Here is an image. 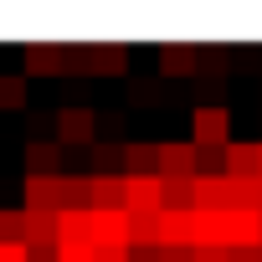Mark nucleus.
<instances>
[{
    "instance_id": "nucleus-16",
    "label": "nucleus",
    "mask_w": 262,
    "mask_h": 262,
    "mask_svg": "<svg viewBox=\"0 0 262 262\" xmlns=\"http://www.w3.org/2000/svg\"><path fill=\"white\" fill-rule=\"evenodd\" d=\"M0 242H21V211L0 206Z\"/></svg>"
},
{
    "instance_id": "nucleus-19",
    "label": "nucleus",
    "mask_w": 262,
    "mask_h": 262,
    "mask_svg": "<svg viewBox=\"0 0 262 262\" xmlns=\"http://www.w3.org/2000/svg\"><path fill=\"white\" fill-rule=\"evenodd\" d=\"M31 139H52V113H31Z\"/></svg>"
},
{
    "instance_id": "nucleus-2",
    "label": "nucleus",
    "mask_w": 262,
    "mask_h": 262,
    "mask_svg": "<svg viewBox=\"0 0 262 262\" xmlns=\"http://www.w3.org/2000/svg\"><path fill=\"white\" fill-rule=\"evenodd\" d=\"M231 139V113L221 108V103H201L195 113H190V139L185 144H195V149H221Z\"/></svg>"
},
{
    "instance_id": "nucleus-20",
    "label": "nucleus",
    "mask_w": 262,
    "mask_h": 262,
    "mask_svg": "<svg viewBox=\"0 0 262 262\" xmlns=\"http://www.w3.org/2000/svg\"><path fill=\"white\" fill-rule=\"evenodd\" d=\"M98 123H103V128H108V134H113V144H123V113H103Z\"/></svg>"
},
{
    "instance_id": "nucleus-25",
    "label": "nucleus",
    "mask_w": 262,
    "mask_h": 262,
    "mask_svg": "<svg viewBox=\"0 0 262 262\" xmlns=\"http://www.w3.org/2000/svg\"><path fill=\"white\" fill-rule=\"evenodd\" d=\"M160 88H165V82H139V88H134V98H139V103H155V98H160Z\"/></svg>"
},
{
    "instance_id": "nucleus-26",
    "label": "nucleus",
    "mask_w": 262,
    "mask_h": 262,
    "mask_svg": "<svg viewBox=\"0 0 262 262\" xmlns=\"http://www.w3.org/2000/svg\"><path fill=\"white\" fill-rule=\"evenodd\" d=\"M128 262H160L155 247H128Z\"/></svg>"
},
{
    "instance_id": "nucleus-14",
    "label": "nucleus",
    "mask_w": 262,
    "mask_h": 262,
    "mask_svg": "<svg viewBox=\"0 0 262 262\" xmlns=\"http://www.w3.org/2000/svg\"><path fill=\"white\" fill-rule=\"evenodd\" d=\"M123 175H155V144H144V139L123 144Z\"/></svg>"
},
{
    "instance_id": "nucleus-1",
    "label": "nucleus",
    "mask_w": 262,
    "mask_h": 262,
    "mask_svg": "<svg viewBox=\"0 0 262 262\" xmlns=\"http://www.w3.org/2000/svg\"><path fill=\"white\" fill-rule=\"evenodd\" d=\"M52 139L62 144V155H67L72 144L88 149V144L98 139V113L82 108V103H77V108H57V113H52Z\"/></svg>"
},
{
    "instance_id": "nucleus-12",
    "label": "nucleus",
    "mask_w": 262,
    "mask_h": 262,
    "mask_svg": "<svg viewBox=\"0 0 262 262\" xmlns=\"http://www.w3.org/2000/svg\"><path fill=\"white\" fill-rule=\"evenodd\" d=\"M160 72H165V77H190V72H195V47H185V41L160 47Z\"/></svg>"
},
{
    "instance_id": "nucleus-23",
    "label": "nucleus",
    "mask_w": 262,
    "mask_h": 262,
    "mask_svg": "<svg viewBox=\"0 0 262 262\" xmlns=\"http://www.w3.org/2000/svg\"><path fill=\"white\" fill-rule=\"evenodd\" d=\"M0 262H26V247L21 242H0Z\"/></svg>"
},
{
    "instance_id": "nucleus-24",
    "label": "nucleus",
    "mask_w": 262,
    "mask_h": 262,
    "mask_svg": "<svg viewBox=\"0 0 262 262\" xmlns=\"http://www.w3.org/2000/svg\"><path fill=\"white\" fill-rule=\"evenodd\" d=\"M226 262H262V247H236L226 252Z\"/></svg>"
},
{
    "instance_id": "nucleus-17",
    "label": "nucleus",
    "mask_w": 262,
    "mask_h": 262,
    "mask_svg": "<svg viewBox=\"0 0 262 262\" xmlns=\"http://www.w3.org/2000/svg\"><path fill=\"white\" fill-rule=\"evenodd\" d=\"M93 262H128V247H88Z\"/></svg>"
},
{
    "instance_id": "nucleus-13",
    "label": "nucleus",
    "mask_w": 262,
    "mask_h": 262,
    "mask_svg": "<svg viewBox=\"0 0 262 262\" xmlns=\"http://www.w3.org/2000/svg\"><path fill=\"white\" fill-rule=\"evenodd\" d=\"M26 211H57V175H26Z\"/></svg>"
},
{
    "instance_id": "nucleus-10",
    "label": "nucleus",
    "mask_w": 262,
    "mask_h": 262,
    "mask_svg": "<svg viewBox=\"0 0 262 262\" xmlns=\"http://www.w3.org/2000/svg\"><path fill=\"white\" fill-rule=\"evenodd\" d=\"M88 165H93V175H123V144L93 139L88 144Z\"/></svg>"
},
{
    "instance_id": "nucleus-22",
    "label": "nucleus",
    "mask_w": 262,
    "mask_h": 262,
    "mask_svg": "<svg viewBox=\"0 0 262 262\" xmlns=\"http://www.w3.org/2000/svg\"><path fill=\"white\" fill-rule=\"evenodd\" d=\"M57 262H93L88 247H57Z\"/></svg>"
},
{
    "instance_id": "nucleus-21",
    "label": "nucleus",
    "mask_w": 262,
    "mask_h": 262,
    "mask_svg": "<svg viewBox=\"0 0 262 262\" xmlns=\"http://www.w3.org/2000/svg\"><path fill=\"white\" fill-rule=\"evenodd\" d=\"M160 262H190V247H155Z\"/></svg>"
},
{
    "instance_id": "nucleus-9",
    "label": "nucleus",
    "mask_w": 262,
    "mask_h": 262,
    "mask_svg": "<svg viewBox=\"0 0 262 262\" xmlns=\"http://www.w3.org/2000/svg\"><path fill=\"white\" fill-rule=\"evenodd\" d=\"M57 247H93L88 211H57Z\"/></svg>"
},
{
    "instance_id": "nucleus-11",
    "label": "nucleus",
    "mask_w": 262,
    "mask_h": 262,
    "mask_svg": "<svg viewBox=\"0 0 262 262\" xmlns=\"http://www.w3.org/2000/svg\"><path fill=\"white\" fill-rule=\"evenodd\" d=\"M128 67V47L123 41H93V62H88V72H123Z\"/></svg>"
},
{
    "instance_id": "nucleus-18",
    "label": "nucleus",
    "mask_w": 262,
    "mask_h": 262,
    "mask_svg": "<svg viewBox=\"0 0 262 262\" xmlns=\"http://www.w3.org/2000/svg\"><path fill=\"white\" fill-rule=\"evenodd\" d=\"M190 262H226V247H190Z\"/></svg>"
},
{
    "instance_id": "nucleus-27",
    "label": "nucleus",
    "mask_w": 262,
    "mask_h": 262,
    "mask_svg": "<svg viewBox=\"0 0 262 262\" xmlns=\"http://www.w3.org/2000/svg\"><path fill=\"white\" fill-rule=\"evenodd\" d=\"M257 180H262V144H257Z\"/></svg>"
},
{
    "instance_id": "nucleus-8",
    "label": "nucleus",
    "mask_w": 262,
    "mask_h": 262,
    "mask_svg": "<svg viewBox=\"0 0 262 262\" xmlns=\"http://www.w3.org/2000/svg\"><path fill=\"white\" fill-rule=\"evenodd\" d=\"M26 72L31 77H57L62 72V41H31L26 47Z\"/></svg>"
},
{
    "instance_id": "nucleus-15",
    "label": "nucleus",
    "mask_w": 262,
    "mask_h": 262,
    "mask_svg": "<svg viewBox=\"0 0 262 262\" xmlns=\"http://www.w3.org/2000/svg\"><path fill=\"white\" fill-rule=\"evenodd\" d=\"M0 108H26V77L0 72Z\"/></svg>"
},
{
    "instance_id": "nucleus-5",
    "label": "nucleus",
    "mask_w": 262,
    "mask_h": 262,
    "mask_svg": "<svg viewBox=\"0 0 262 262\" xmlns=\"http://www.w3.org/2000/svg\"><path fill=\"white\" fill-rule=\"evenodd\" d=\"M123 211H160V175H123Z\"/></svg>"
},
{
    "instance_id": "nucleus-4",
    "label": "nucleus",
    "mask_w": 262,
    "mask_h": 262,
    "mask_svg": "<svg viewBox=\"0 0 262 262\" xmlns=\"http://www.w3.org/2000/svg\"><path fill=\"white\" fill-rule=\"evenodd\" d=\"M21 247H57V211L21 206Z\"/></svg>"
},
{
    "instance_id": "nucleus-7",
    "label": "nucleus",
    "mask_w": 262,
    "mask_h": 262,
    "mask_svg": "<svg viewBox=\"0 0 262 262\" xmlns=\"http://www.w3.org/2000/svg\"><path fill=\"white\" fill-rule=\"evenodd\" d=\"M26 170L31 175H62V144L57 139H26Z\"/></svg>"
},
{
    "instance_id": "nucleus-3",
    "label": "nucleus",
    "mask_w": 262,
    "mask_h": 262,
    "mask_svg": "<svg viewBox=\"0 0 262 262\" xmlns=\"http://www.w3.org/2000/svg\"><path fill=\"white\" fill-rule=\"evenodd\" d=\"M236 247H262V211H242V206L226 211V252Z\"/></svg>"
},
{
    "instance_id": "nucleus-6",
    "label": "nucleus",
    "mask_w": 262,
    "mask_h": 262,
    "mask_svg": "<svg viewBox=\"0 0 262 262\" xmlns=\"http://www.w3.org/2000/svg\"><path fill=\"white\" fill-rule=\"evenodd\" d=\"M155 247H190V211H160L155 216Z\"/></svg>"
}]
</instances>
